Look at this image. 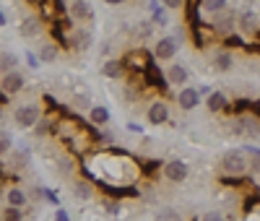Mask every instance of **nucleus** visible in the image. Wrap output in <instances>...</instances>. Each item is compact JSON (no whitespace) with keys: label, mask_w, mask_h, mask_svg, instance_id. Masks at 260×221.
I'll use <instances>...</instances> for the list:
<instances>
[{"label":"nucleus","mask_w":260,"mask_h":221,"mask_svg":"<svg viewBox=\"0 0 260 221\" xmlns=\"http://www.w3.org/2000/svg\"><path fill=\"white\" fill-rule=\"evenodd\" d=\"M156 221H182V216H180L175 208H159Z\"/></svg>","instance_id":"obj_27"},{"label":"nucleus","mask_w":260,"mask_h":221,"mask_svg":"<svg viewBox=\"0 0 260 221\" xmlns=\"http://www.w3.org/2000/svg\"><path fill=\"white\" fill-rule=\"evenodd\" d=\"M16 65H18V57L13 52H3V55H0V71L11 73V71H16Z\"/></svg>","instance_id":"obj_23"},{"label":"nucleus","mask_w":260,"mask_h":221,"mask_svg":"<svg viewBox=\"0 0 260 221\" xmlns=\"http://www.w3.org/2000/svg\"><path fill=\"white\" fill-rule=\"evenodd\" d=\"M68 13H71V18H76V21H91V18H94L91 3H83V0H76V3H71V6H68Z\"/></svg>","instance_id":"obj_11"},{"label":"nucleus","mask_w":260,"mask_h":221,"mask_svg":"<svg viewBox=\"0 0 260 221\" xmlns=\"http://www.w3.org/2000/svg\"><path fill=\"white\" fill-rule=\"evenodd\" d=\"M13 117H16V125H18L21 130H29V128H34V125L42 120V112H39L37 104H24V107L16 109Z\"/></svg>","instance_id":"obj_2"},{"label":"nucleus","mask_w":260,"mask_h":221,"mask_svg":"<svg viewBox=\"0 0 260 221\" xmlns=\"http://www.w3.org/2000/svg\"><path fill=\"white\" fill-rule=\"evenodd\" d=\"M151 8H154V24H167V8L159 3H154Z\"/></svg>","instance_id":"obj_32"},{"label":"nucleus","mask_w":260,"mask_h":221,"mask_svg":"<svg viewBox=\"0 0 260 221\" xmlns=\"http://www.w3.org/2000/svg\"><path fill=\"white\" fill-rule=\"evenodd\" d=\"M102 76H104V78H112V81L122 78V76H125V65H122V60H120V57L104 60V65H102Z\"/></svg>","instance_id":"obj_10"},{"label":"nucleus","mask_w":260,"mask_h":221,"mask_svg":"<svg viewBox=\"0 0 260 221\" xmlns=\"http://www.w3.org/2000/svg\"><path fill=\"white\" fill-rule=\"evenodd\" d=\"M136 31H138V37H141V39H146V37L151 34V24H141Z\"/></svg>","instance_id":"obj_35"},{"label":"nucleus","mask_w":260,"mask_h":221,"mask_svg":"<svg viewBox=\"0 0 260 221\" xmlns=\"http://www.w3.org/2000/svg\"><path fill=\"white\" fill-rule=\"evenodd\" d=\"M122 65H125V71H130V68H133V71H143L146 73V68H148V65H151V55L148 52H130L125 60H122Z\"/></svg>","instance_id":"obj_7"},{"label":"nucleus","mask_w":260,"mask_h":221,"mask_svg":"<svg viewBox=\"0 0 260 221\" xmlns=\"http://www.w3.org/2000/svg\"><path fill=\"white\" fill-rule=\"evenodd\" d=\"M89 120L94 125H107V122H110V109H107V107H91L89 109Z\"/></svg>","instance_id":"obj_19"},{"label":"nucleus","mask_w":260,"mask_h":221,"mask_svg":"<svg viewBox=\"0 0 260 221\" xmlns=\"http://www.w3.org/2000/svg\"><path fill=\"white\" fill-rule=\"evenodd\" d=\"M201 221H224V216H221L219 211H208V213L201 216Z\"/></svg>","instance_id":"obj_33"},{"label":"nucleus","mask_w":260,"mask_h":221,"mask_svg":"<svg viewBox=\"0 0 260 221\" xmlns=\"http://www.w3.org/2000/svg\"><path fill=\"white\" fill-rule=\"evenodd\" d=\"M11 143H13V138H11V133H6V130H0V156H3V153H8V151H11Z\"/></svg>","instance_id":"obj_31"},{"label":"nucleus","mask_w":260,"mask_h":221,"mask_svg":"<svg viewBox=\"0 0 260 221\" xmlns=\"http://www.w3.org/2000/svg\"><path fill=\"white\" fill-rule=\"evenodd\" d=\"M0 218H3V221H21V218H24V213H21V208H11V206H6L3 213H0Z\"/></svg>","instance_id":"obj_28"},{"label":"nucleus","mask_w":260,"mask_h":221,"mask_svg":"<svg viewBox=\"0 0 260 221\" xmlns=\"http://www.w3.org/2000/svg\"><path fill=\"white\" fill-rule=\"evenodd\" d=\"M237 24H240V29L245 34H257V16L252 11H245V13L237 16Z\"/></svg>","instance_id":"obj_18"},{"label":"nucleus","mask_w":260,"mask_h":221,"mask_svg":"<svg viewBox=\"0 0 260 221\" xmlns=\"http://www.w3.org/2000/svg\"><path fill=\"white\" fill-rule=\"evenodd\" d=\"M21 37H26V39H34L42 34V18L39 16H26L24 21H21V26H18Z\"/></svg>","instance_id":"obj_8"},{"label":"nucleus","mask_w":260,"mask_h":221,"mask_svg":"<svg viewBox=\"0 0 260 221\" xmlns=\"http://www.w3.org/2000/svg\"><path fill=\"white\" fill-rule=\"evenodd\" d=\"M0 120H3V107H0Z\"/></svg>","instance_id":"obj_40"},{"label":"nucleus","mask_w":260,"mask_h":221,"mask_svg":"<svg viewBox=\"0 0 260 221\" xmlns=\"http://www.w3.org/2000/svg\"><path fill=\"white\" fill-rule=\"evenodd\" d=\"M206 104H208V112H229V99H226V94H221V91H211L208 94V99H206Z\"/></svg>","instance_id":"obj_15"},{"label":"nucleus","mask_w":260,"mask_h":221,"mask_svg":"<svg viewBox=\"0 0 260 221\" xmlns=\"http://www.w3.org/2000/svg\"><path fill=\"white\" fill-rule=\"evenodd\" d=\"M6 203H8L11 208H24V206L29 203V195L21 190L18 185H13V187L6 193Z\"/></svg>","instance_id":"obj_17"},{"label":"nucleus","mask_w":260,"mask_h":221,"mask_svg":"<svg viewBox=\"0 0 260 221\" xmlns=\"http://www.w3.org/2000/svg\"><path fill=\"white\" fill-rule=\"evenodd\" d=\"M0 221H3V218H0Z\"/></svg>","instance_id":"obj_41"},{"label":"nucleus","mask_w":260,"mask_h":221,"mask_svg":"<svg viewBox=\"0 0 260 221\" xmlns=\"http://www.w3.org/2000/svg\"><path fill=\"white\" fill-rule=\"evenodd\" d=\"M26 164H29V151H16L11 156V167L13 169H24Z\"/></svg>","instance_id":"obj_24"},{"label":"nucleus","mask_w":260,"mask_h":221,"mask_svg":"<svg viewBox=\"0 0 260 221\" xmlns=\"http://www.w3.org/2000/svg\"><path fill=\"white\" fill-rule=\"evenodd\" d=\"M6 21H8V18H6V13H3V11H0V26H3V24H6Z\"/></svg>","instance_id":"obj_39"},{"label":"nucleus","mask_w":260,"mask_h":221,"mask_svg":"<svg viewBox=\"0 0 260 221\" xmlns=\"http://www.w3.org/2000/svg\"><path fill=\"white\" fill-rule=\"evenodd\" d=\"M50 125H52V120H50V117H42V120L34 125V133H37L39 138H42V136H47V133H50Z\"/></svg>","instance_id":"obj_30"},{"label":"nucleus","mask_w":260,"mask_h":221,"mask_svg":"<svg viewBox=\"0 0 260 221\" xmlns=\"http://www.w3.org/2000/svg\"><path fill=\"white\" fill-rule=\"evenodd\" d=\"M68 39H71V47H73L76 52H83V50L91 47V31H89V29H76Z\"/></svg>","instance_id":"obj_12"},{"label":"nucleus","mask_w":260,"mask_h":221,"mask_svg":"<svg viewBox=\"0 0 260 221\" xmlns=\"http://www.w3.org/2000/svg\"><path fill=\"white\" fill-rule=\"evenodd\" d=\"M73 193H76V198H83V201H89V198L94 195V185H91V182H86V180H78V182H73Z\"/></svg>","instance_id":"obj_20"},{"label":"nucleus","mask_w":260,"mask_h":221,"mask_svg":"<svg viewBox=\"0 0 260 221\" xmlns=\"http://www.w3.org/2000/svg\"><path fill=\"white\" fill-rule=\"evenodd\" d=\"M213 65H216V71H221V73H226L232 65H234V60H232V52H219L213 57Z\"/></svg>","instance_id":"obj_21"},{"label":"nucleus","mask_w":260,"mask_h":221,"mask_svg":"<svg viewBox=\"0 0 260 221\" xmlns=\"http://www.w3.org/2000/svg\"><path fill=\"white\" fill-rule=\"evenodd\" d=\"M237 136H242V138H255L257 133H260V125L252 115H240L234 120V128H232Z\"/></svg>","instance_id":"obj_5"},{"label":"nucleus","mask_w":260,"mask_h":221,"mask_svg":"<svg viewBox=\"0 0 260 221\" xmlns=\"http://www.w3.org/2000/svg\"><path fill=\"white\" fill-rule=\"evenodd\" d=\"M242 151H245V156H247V167L255 169V172H260V151H257L255 146H247V148H242Z\"/></svg>","instance_id":"obj_22"},{"label":"nucleus","mask_w":260,"mask_h":221,"mask_svg":"<svg viewBox=\"0 0 260 221\" xmlns=\"http://www.w3.org/2000/svg\"><path fill=\"white\" fill-rule=\"evenodd\" d=\"M221 169L226 172V177H242L250 167H247V156L242 148H232L221 156Z\"/></svg>","instance_id":"obj_1"},{"label":"nucleus","mask_w":260,"mask_h":221,"mask_svg":"<svg viewBox=\"0 0 260 221\" xmlns=\"http://www.w3.org/2000/svg\"><path fill=\"white\" fill-rule=\"evenodd\" d=\"M201 11H208V13H224V11H226V3H224V0H208V3H201Z\"/></svg>","instance_id":"obj_25"},{"label":"nucleus","mask_w":260,"mask_h":221,"mask_svg":"<svg viewBox=\"0 0 260 221\" xmlns=\"http://www.w3.org/2000/svg\"><path fill=\"white\" fill-rule=\"evenodd\" d=\"M234 21H237V18H234V13H226V11H224V13L216 16L213 29L219 31L221 37H229V34H232V29H234Z\"/></svg>","instance_id":"obj_16"},{"label":"nucleus","mask_w":260,"mask_h":221,"mask_svg":"<svg viewBox=\"0 0 260 221\" xmlns=\"http://www.w3.org/2000/svg\"><path fill=\"white\" fill-rule=\"evenodd\" d=\"M26 86V78L21 76L18 71H11V73H3V78H0V91H3L6 97H13V94H21Z\"/></svg>","instance_id":"obj_3"},{"label":"nucleus","mask_w":260,"mask_h":221,"mask_svg":"<svg viewBox=\"0 0 260 221\" xmlns=\"http://www.w3.org/2000/svg\"><path fill=\"white\" fill-rule=\"evenodd\" d=\"M57 57V44H45V47L39 50V60H45V62H52Z\"/></svg>","instance_id":"obj_26"},{"label":"nucleus","mask_w":260,"mask_h":221,"mask_svg":"<svg viewBox=\"0 0 260 221\" xmlns=\"http://www.w3.org/2000/svg\"><path fill=\"white\" fill-rule=\"evenodd\" d=\"M177 47H180V42L175 37H161L154 47V57L156 60H172L177 55Z\"/></svg>","instance_id":"obj_6"},{"label":"nucleus","mask_w":260,"mask_h":221,"mask_svg":"<svg viewBox=\"0 0 260 221\" xmlns=\"http://www.w3.org/2000/svg\"><path fill=\"white\" fill-rule=\"evenodd\" d=\"M55 221H71L68 211H65V208H57V213H55Z\"/></svg>","instance_id":"obj_37"},{"label":"nucleus","mask_w":260,"mask_h":221,"mask_svg":"<svg viewBox=\"0 0 260 221\" xmlns=\"http://www.w3.org/2000/svg\"><path fill=\"white\" fill-rule=\"evenodd\" d=\"M161 174L169 182H185L187 180V164L182 159H169L161 164Z\"/></svg>","instance_id":"obj_4"},{"label":"nucleus","mask_w":260,"mask_h":221,"mask_svg":"<svg viewBox=\"0 0 260 221\" xmlns=\"http://www.w3.org/2000/svg\"><path fill=\"white\" fill-rule=\"evenodd\" d=\"M224 47H226V50H232V47H245V39H242L240 34H229V37H224Z\"/></svg>","instance_id":"obj_29"},{"label":"nucleus","mask_w":260,"mask_h":221,"mask_svg":"<svg viewBox=\"0 0 260 221\" xmlns=\"http://www.w3.org/2000/svg\"><path fill=\"white\" fill-rule=\"evenodd\" d=\"M169 120V107L164 102H154L148 107V122L151 125H164Z\"/></svg>","instance_id":"obj_13"},{"label":"nucleus","mask_w":260,"mask_h":221,"mask_svg":"<svg viewBox=\"0 0 260 221\" xmlns=\"http://www.w3.org/2000/svg\"><path fill=\"white\" fill-rule=\"evenodd\" d=\"M26 62H29V68H39V57L34 52H26Z\"/></svg>","instance_id":"obj_36"},{"label":"nucleus","mask_w":260,"mask_h":221,"mask_svg":"<svg viewBox=\"0 0 260 221\" xmlns=\"http://www.w3.org/2000/svg\"><path fill=\"white\" fill-rule=\"evenodd\" d=\"M42 198H47L50 203H55V206H57V195H55L52 190H47V187H42Z\"/></svg>","instance_id":"obj_34"},{"label":"nucleus","mask_w":260,"mask_h":221,"mask_svg":"<svg viewBox=\"0 0 260 221\" xmlns=\"http://www.w3.org/2000/svg\"><path fill=\"white\" fill-rule=\"evenodd\" d=\"M177 104L182 107V109H195L201 104V94H198V88H182V91L177 94Z\"/></svg>","instance_id":"obj_14"},{"label":"nucleus","mask_w":260,"mask_h":221,"mask_svg":"<svg viewBox=\"0 0 260 221\" xmlns=\"http://www.w3.org/2000/svg\"><path fill=\"white\" fill-rule=\"evenodd\" d=\"M185 3H182V0H169V3L164 6V8H182Z\"/></svg>","instance_id":"obj_38"},{"label":"nucleus","mask_w":260,"mask_h":221,"mask_svg":"<svg viewBox=\"0 0 260 221\" xmlns=\"http://www.w3.org/2000/svg\"><path fill=\"white\" fill-rule=\"evenodd\" d=\"M167 83H172V86H182L185 88V83H187V78H190V71L185 68V65H169V71H167Z\"/></svg>","instance_id":"obj_9"}]
</instances>
